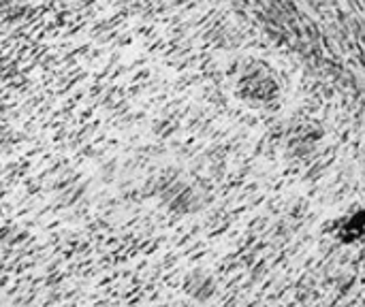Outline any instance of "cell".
<instances>
[{
	"mask_svg": "<svg viewBox=\"0 0 365 307\" xmlns=\"http://www.w3.org/2000/svg\"><path fill=\"white\" fill-rule=\"evenodd\" d=\"M242 98L257 109H278L284 98L280 73L267 62H250L240 79Z\"/></svg>",
	"mask_w": 365,
	"mask_h": 307,
	"instance_id": "1",
	"label": "cell"
},
{
	"mask_svg": "<svg viewBox=\"0 0 365 307\" xmlns=\"http://www.w3.org/2000/svg\"><path fill=\"white\" fill-rule=\"evenodd\" d=\"M331 237L342 246H359L365 241V207L353 205L340 214L329 229Z\"/></svg>",
	"mask_w": 365,
	"mask_h": 307,
	"instance_id": "2",
	"label": "cell"
}]
</instances>
